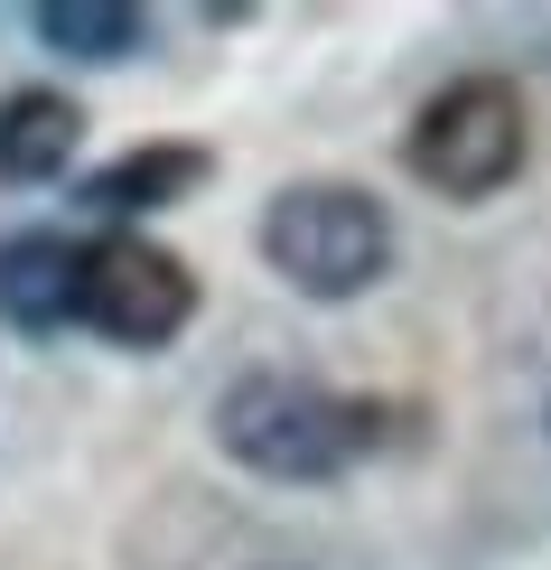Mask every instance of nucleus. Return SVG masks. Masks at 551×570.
<instances>
[{
    "instance_id": "nucleus-6",
    "label": "nucleus",
    "mask_w": 551,
    "mask_h": 570,
    "mask_svg": "<svg viewBox=\"0 0 551 570\" xmlns=\"http://www.w3.org/2000/svg\"><path fill=\"white\" fill-rule=\"evenodd\" d=\"M76 281H85V244L76 234H10L0 244V318L19 327V337H57V327H76Z\"/></svg>"
},
{
    "instance_id": "nucleus-1",
    "label": "nucleus",
    "mask_w": 551,
    "mask_h": 570,
    "mask_svg": "<svg viewBox=\"0 0 551 570\" xmlns=\"http://www.w3.org/2000/svg\"><path fill=\"white\" fill-rule=\"evenodd\" d=\"M215 449L234 468H253V478L327 487L374 449V412L308 384V374H234L225 402H215Z\"/></svg>"
},
{
    "instance_id": "nucleus-3",
    "label": "nucleus",
    "mask_w": 551,
    "mask_h": 570,
    "mask_svg": "<svg viewBox=\"0 0 551 570\" xmlns=\"http://www.w3.org/2000/svg\"><path fill=\"white\" fill-rule=\"evenodd\" d=\"M523 159H533V112H523V94H514L505 76H459V85H440V94L412 112V131H402V169H412L430 197H459V206L514 187Z\"/></svg>"
},
{
    "instance_id": "nucleus-2",
    "label": "nucleus",
    "mask_w": 551,
    "mask_h": 570,
    "mask_svg": "<svg viewBox=\"0 0 551 570\" xmlns=\"http://www.w3.org/2000/svg\"><path fill=\"white\" fill-rule=\"evenodd\" d=\"M262 263L299 299H355L393 272V216L346 178H299L262 206Z\"/></svg>"
},
{
    "instance_id": "nucleus-8",
    "label": "nucleus",
    "mask_w": 551,
    "mask_h": 570,
    "mask_svg": "<svg viewBox=\"0 0 551 570\" xmlns=\"http://www.w3.org/2000/svg\"><path fill=\"white\" fill-rule=\"evenodd\" d=\"M29 29H38V47H57L76 66H122V57L150 47V19L131 0H38Z\"/></svg>"
},
{
    "instance_id": "nucleus-7",
    "label": "nucleus",
    "mask_w": 551,
    "mask_h": 570,
    "mask_svg": "<svg viewBox=\"0 0 551 570\" xmlns=\"http://www.w3.org/2000/svg\"><path fill=\"white\" fill-rule=\"evenodd\" d=\"M76 150H85V104H76V94H57V85L0 94V178H10V187L66 178Z\"/></svg>"
},
{
    "instance_id": "nucleus-4",
    "label": "nucleus",
    "mask_w": 551,
    "mask_h": 570,
    "mask_svg": "<svg viewBox=\"0 0 551 570\" xmlns=\"http://www.w3.org/2000/svg\"><path fill=\"white\" fill-rule=\"evenodd\" d=\"M76 318H85L104 346L159 355L187 318H197V272H187L169 244H150V234H104V244H85Z\"/></svg>"
},
{
    "instance_id": "nucleus-5",
    "label": "nucleus",
    "mask_w": 551,
    "mask_h": 570,
    "mask_svg": "<svg viewBox=\"0 0 551 570\" xmlns=\"http://www.w3.org/2000/svg\"><path fill=\"white\" fill-rule=\"evenodd\" d=\"M206 178H215V150H206V140H140V150H122L112 169H94L76 197L94 206V216H112V234H131V216L187 206Z\"/></svg>"
}]
</instances>
